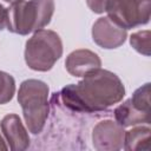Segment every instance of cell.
<instances>
[{
  "instance_id": "obj_16",
  "label": "cell",
  "mask_w": 151,
  "mask_h": 151,
  "mask_svg": "<svg viewBox=\"0 0 151 151\" xmlns=\"http://www.w3.org/2000/svg\"><path fill=\"white\" fill-rule=\"evenodd\" d=\"M0 150H7V145L5 144V140L1 137V134H0Z\"/></svg>"
},
{
  "instance_id": "obj_7",
  "label": "cell",
  "mask_w": 151,
  "mask_h": 151,
  "mask_svg": "<svg viewBox=\"0 0 151 151\" xmlns=\"http://www.w3.org/2000/svg\"><path fill=\"white\" fill-rule=\"evenodd\" d=\"M126 29L113 22L109 17L99 18L92 26L93 41L106 50L122 46L126 40Z\"/></svg>"
},
{
  "instance_id": "obj_14",
  "label": "cell",
  "mask_w": 151,
  "mask_h": 151,
  "mask_svg": "<svg viewBox=\"0 0 151 151\" xmlns=\"http://www.w3.org/2000/svg\"><path fill=\"white\" fill-rule=\"evenodd\" d=\"M130 44L138 53L149 57L150 55V31L144 29V31H138L133 33L130 37Z\"/></svg>"
},
{
  "instance_id": "obj_17",
  "label": "cell",
  "mask_w": 151,
  "mask_h": 151,
  "mask_svg": "<svg viewBox=\"0 0 151 151\" xmlns=\"http://www.w3.org/2000/svg\"><path fill=\"white\" fill-rule=\"evenodd\" d=\"M5 2H7V4H15V2H18V1H21V0H4Z\"/></svg>"
},
{
  "instance_id": "obj_5",
  "label": "cell",
  "mask_w": 151,
  "mask_h": 151,
  "mask_svg": "<svg viewBox=\"0 0 151 151\" xmlns=\"http://www.w3.org/2000/svg\"><path fill=\"white\" fill-rule=\"evenodd\" d=\"M63 54L60 37L51 29H39L26 41L25 61L31 70L50 71Z\"/></svg>"
},
{
  "instance_id": "obj_10",
  "label": "cell",
  "mask_w": 151,
  "mask_h": 151,
  "mask_svg": "<svg viewBox=\"0 0 151 151\" xmlns=\"http://www.w3.org/2000/svg\"><path fill=\"white\" fill-rule=\"evenodd\" d=\"M114 119L123 127L136 126L138 124H150V113L136 109L127 99L114 109Z\"/></svg>"
},
{
  "instance_id": "obj_15",
  "label": "cell",
  "mask_w": 151,
  "mask_h": 151,
  "mask_svg": "<svg viewBox=\"0 0 151 151\" xmlns=\"http://www.w3.org/2000/svg\"><path fill=\"white\" fill-rule=\"evenodd\" d=\"M7 27V8L0 4V31Z\"/></svg>"
},
{
  "instance_id": "obj_2",
  "label": "cell",
  "mask_w": 151,
  "mask_h": 151,
  "mask_svg": "<svg viewBox=\"0 0 151 151\" xmlns=\"http://www.w3.org/2000/svg\"><path fill=\"white\" fill-rule=\"evenodd\" d=\"M54 13L53 0H21L7 8V29L26 35L47 26Z\"/></svg>"
},
{
  "instance_id": "obj_12",
  "label": "cell",
  "mask_w": 151,
  "mask_h": 151,
  "mask_svg": "<svg viewBox=\"0 0 151 151\" xmlns=\"http://www.w3.org/2000/svg\"><path fill=\"white\" fill-rule=\"evenodd\" d=\"M130 100L136 109L150 113V84L146 83L137 88Z\"/></svg>"
},
{
  "instance_id": "obj_8",
  "label": "cell",
  "mask_w": 151,
  "mask_h": 151,
  "mask_svg": "<svg viewBox=\"0 0 151 151\" xmlns=\"http://www.w3.org/2000/svg\"><path fill=\"white\" fill-rule=\"evenodd\" d=\"M100 66L101 60L98 54L84 48L71 52L65 60V67L73 77H84L100 68Z\"/></svg>"
},
{
  "instance_id": "obj_1",
  "label": "cell",
  "mask_w": 151,
  "mask_h": 151,
  "mask_svg": "<svg viewBox=\"0 0 151 151\" xmlns=\"http://www.w3.org/2000/svg\"><path fill=\"white\" fill-rule=\"evenodd\" d=\"M59 103L77 113H96L119 103L125 96V87L117 74L98 68L78 84L66 85L54 94Z\"/></svg>"
},
{
  "instance_id": "obj_13",
  "label": "cell",
  "mask_w": 151,
  "mask_h": 151,
  "mask_svg": "<svg viewBox=\"0 0 151 151\" xmlns=\"http://www.w3.org/2000/svg\"><path fill=\"white\" fill-rule=\"evenodd\" d=\"M15 92L14 78L4 71H0V105L8 103Z\"/></svg>"
},
{
  "instance_id": "obj_3",
  "label": "cell",
  "mask_w": 151,
  "mask_h": 151,
  "mask_svg": "<svg viewBox=\"0 0 151 151\" xmlns=\"http://www.w3.org/2000/svg\"><path fill=\"white\" fill-rule=\"evenodd\" d=\"M48 92L47 84L38 79H27L19 87L18 101L21 105L26 126L33 134L42 131L48 117Z\"/></svg>"
},
{
  "instance_id": "obj_6",
  "label": "cell",
  "mask_w": 151,
  "mask_h": 151,
  "mask_svg": "<svg viewBox=\"0 0 151 151\" xmlns=\"http://www.w3.org/2000/svg\"><path fill=\"white\" fill-rule=\"evenodd\" d=\"M124 127L116 120H101L93 127L92 143L94 149L100 151L120 150L124 145Z\"/></svg>"
},
{
  "instance_id": "obj_11",
  "label": "cell",
  "mask_w": 151,
  "mask_h": 151,
  "mask_svg": "<svg viewBox=\"0 0 151 151\" xmlns=\"http://www.w3.org/2000/svg\"><path fill=\"white\" fill-rule=\"evenodd\" d=\"M150 136L151 129L149 124L136 126L129 130L124 134V149L129 151L136 150H150Z\"/></svg>"
},
{
  "instance_id": "obj_4",
  "label": "cell",
  "mask_w": 151,
  "mask_h": 151,
  "mask_svg": "<svg viewBox=\"0 0 151 151\" xmlns=\"http://www.w3.org/2000/svg\"><path fill=\"white\" fill-rule=\"evenodd\" d=\"M88 8L94 13H107V17L129 29L149 22L151 0H86Z\"/></svg>"
},
{
  "instance_id": "obj_9",
  "label": "cell",
  "mask_w": 151,
  "mask_h": 151,
  "mask_svg": "<svg viewBox=\"0 0 151 151\" xmlns=\"http://www.w3.org/2000/svg\"><path fill=\"white\" fill-rule=\"evenodd\" d=\"M0 126L11 150L20 151L26 150L29 146V136L18 114L9 113L5 116Z\"/></svg>"
}]
</instances>
